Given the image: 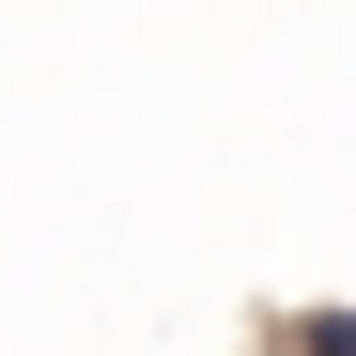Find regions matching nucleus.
I'll return each mask as SVG.
<instances>
[{
	"instance_id": "nucleus-1",
	"label": "nucleus",
	"mask_w": 356,
	"mask_h": 356,
	"mask_svg": "<svg viewBox=\"0 0 356 356\" xmlns=\"http://www.w3.org/2000/svg\"><path fill=\"white\" fill-rule=\"evenodd\" d=\"M248 356H356V310L341 294H279V310L248 325Z\"/></svg>"
}]
</instances>
